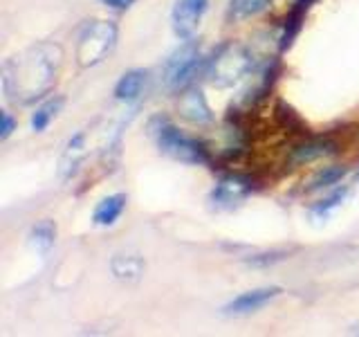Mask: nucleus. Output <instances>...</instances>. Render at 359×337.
<instances>
[{"label": "nucleus", "mask_w": 359, "mask_h": 337, "mask_svg": "<svg viewBox=\"0 0 359 337\" xmlns=\"http://www.w3.org/2000/svg\"><path fill=\"white\" fill-rule=\"evenodd\" d=\"M117 25L110 20H93L76 39V63L93 67L101 63L117 45Z\"/></svg>", "instance_id": "nucleus-3"}, {"label": "nucleus", "mask_w": 359, "mask_h": 337, "mask_svg": "<svg viewBox=\"0 0 359 337\" xmlns=\"http://www.w3.org/2000/svg\"><path fill=\"white\" fill-rule=\"evenodd\" d=\"M54 241H56V225L52 220H48V218L36 223L32 227V232H29V243L43 254L54 245Z\"/></svg>", "instance_id": "nucleus-15"}, {"label": "nucleus", "mask_w": 359, "mask_h": 337, "mask_svg": "<svg viewBox=\"0 0 359 337\" xmlns=\"http://www.w3.org/2000/svg\"><path fill=\"white\" fill-rule=\"evenodd\" d=\"M86 135L83 133H76L74 138L70 140L65 149V155H63V171L65 173H74L76 164L81 162V157L86 155Z\"/></svg>", "instance_id": "nucleus-19"}, {"label": "nucleus", "mask_w": 359, "mask_h": 337, "mask_svg": "<svg viewBox=\"0 0 359 337\" xmlns=\"http://www.w3.org/2000/svg\"><path fill=\"white\" fill-rule=\"evenodd\" d=\"M346 168L344 166H325L321 171L312 178V183L308 187V191H321V189H330L334 185H339L346 178Z\"/></svg>", "instance_id": "nucleus-17"}, {"label": "nucleus", "mask_w": 359, "mask_h": 337, "mask_svg": "<svg viewBox=\"0 0 359 337\" xmlns=\"http://www.w3.org/2000/svg\"><path fill=\"white\" fill-rule=\"evenodd\" d=\"M59 63L61 50L56 45H39V48H32L25 54L16 56L14 61L5 65L7 95L20 104L41 99L54 86Z\"/></svg>", "instance_id": "nucleus-1"}, {"label": "nucleus", "mask_w": 359, "mask_h": 337, "mask_svg": "<svg viewBox=\"0 0 359 337\" xmlns=\"http://www.w3.org/2000/svg\"><path fill=\"white\" fill-rule=\"evenodd\" d=\"M16 128V119L9 115L7 110H3V115H0V140H9V135L14 133Z\"/></svg>", "instance_id": "nucleus-21"}, {"label": "nucleus", "mask_w": 359, "mask_h": 337, "mask_svg": "<svg viewBox=\"0 0 359 337\" xmlns=\"http://www.w3.org/2000/svg\"><path fill=\"white\" fill-rule=\"evenodd\" d=\"M346 196H348V187L334 189L328 198H323V200H319V202H317V205H312L310 213H312L314 218L325 220V218H328L337 207H341V202L346 200Z\"/></svg>", "instance_id": "nucleus-18"}, {"label": "nucleus", "mask_w": 359, "mask_h": 337, "mask_svg": "<svg viewBox=\"0 0 359 337\" xmlns=\"http://www.w3.org/2000/svg\"><path fill=\"white\" fill-rule=\"evenodd\" d=\"M63 104H65V99H63V97H54V99H48V101H45V104H41L36 110L32 112V119H29L32 131H34V133H43L45 128L50 126V121L61 112Z\"/></svg>", "instance_id": "nucleus-14"}, {"label": "nucleus", "mask_w": 359, "mask_h": 337, "mask_svg": "<svg viewBox=\"0 0 359 337\" xmlns=\"http://www.w3.org/2000/svg\"><path fill=\"white\" fill-rule=\"evenodd\" d=\"M110 272L119 281L135 284L144 275V258L140 254H115L110 261Z\"/></svg>", "instance_id": "nucleus-13"}, {"label": "nucleus", "mask_w": 359, "mask_h": 337, "mask_svg": "<svg viewBox=\"0 0 359 337\" xmlns=\"http://www.w3.org/2000/svg\"><path fill=\"white\" fill-rule=\"evenodd\" d=\"M269 5V0H229V9L227 14L231 20H247Z\"/></svg>", "instance_id": "nucleus-16"}, {"label": "nucleus", "mask_w": 359, "mask_h": 337, "mask_svg": "<svg viewBox=\"0 0 359 337\" xmlns=\"http://www.w3.org/2000/svg\"><path fill=\"white\" fill-rule=\"evenodd\" d=\"M180 115L187 121L198 124V126H207L213 121L211 106L207 104V97L202 95L200 88H187L182 97H180Z\"/></svg>", "instance_id": "nucleus-9"}, {"label": "nucleus", "mask_w": 359, "mask_h": 337, "mask_svg": "<svg viewBox=\"0 0 359 337\" xmlns=\"http://www.w3.org/2000/svg\"><path fill=\"white\" fill-rule=\"evenodd\" d=\"M101 5L104 7H108V9H115V11H126V9H130L137 0H99Z\"/></svg>", "instance_id": "nucleus-22"}, {"label": "nucleus", "mask_w": 359, "mask_h": 337, "mask_svg": "<svg viewBox=\"0 0 359 337\" xmlns=\"http://www.w3.org/2000/svg\"><path fill=\"white\" fill-rule=\"evenodd\" d=\"M283 258H285V252H269V254H256L247 263L256 267H265V265H274L276 261H283Z\"/></svg>", "instance_id": "nucleus-20"}, {"label": "nucleus", "mask_w": 359, "mask_h": 337, "mask_svg": "<svg viewBox=\"0 0 359 337\" xmlns=\"http://www.w3.org/2000/svg\"><path fill=\"white\" fill-rule=\"evenodd\" d=\"M256 70L254 54L245 48V45L229 43L216 54V59L209 65V81L216 86H233L241 79L250 77Z\"/></svg>", "instance_id": "nucleus-4"}, {"label": "nucleus", "mask_w": 359, "mask_h": 337, "mask_svg": "<svg viewBox=\"0 0 359 337\" xmlns=\"http://www.w3.org/2000/svg\"><path fill=\"white\" fill-rule=\"evenodd\" d=\"M357 180H359V171H357Z\"/></svg>", "instance_id": "nucleus-23"}, {"label": "nucleus", "mask_w": 359, "mask_h": 337, "mask_svg": "<svg viewBox=\"0 0 359 337\" xmlns=\"http://www.w3.org/2000/svg\"><path fill=\"white\" fill-rule=\"evenodd\" d=\"M200 65V45L194 39H187L180 48L168 56L162 67V84L166 90L177 93L187 90Z\"/></svg>", "instance_id": "nucleus-5"}, {"label": "nucleus", "mask_w": 359, "mask_h": 337, "mask_svg": "<svg viewBox=\"0 0 359 337\" xmlns=\"http://www.w3.org/2000/svg\"><path fill=\"white\" fill-rule=\"evenodd\" d=\"M337 151L339 149H337V144L330 140H310V142H303L292 149L290 162L292 164H310L314 160H321V157L334 155Z\"/></svg>", "instance_id": "nucleus-10"}, {"label": "nucleus", "mask_w": 359, "mask_h": 337, "mask_svg": "<svg viewBox=\"0 0 359 337\" xmlns=\"http://www.w3.org/2000/svg\"><path fill=\"white\" fill-rule=\"evenodd\" d=\"M209 9V0H177L171 11V25L177 39H194Z\"/></svg>", "instance_id": "nucleus-7"}, {"label": "nucleus", "mask_w": 359, "mask_h": 337, "mask_svg": "<svg viewBox=\"0 0 359 337\" xmlns=\"http://www.w3.org/2000/svg\"><path fill=\"white\" fill-rule=\"evenodd\" d=\"M278 286H267V288H254V290H247L243 295H238L236 299H231L227 306L222 308L224 315H250L265 308L267 303H272L278 295H280Z\"/></svg>", "instance_id": "nucleus-8"}, {"label": "nucleus", "mask_w": 359, "mask_h": 337, "mask_svg": "<svg viewBox=\"0 0 359 337\" xmlns=\"http://www.w3.org/2000/svg\"><path fill=\"white\" fill-rule=\"evenodd\" d=\"M126 209V196L123 194H112L106 196L104 200H99V205L93 211V223L97 227H112L119 216Z\"/></svg>", "instance_id": "nucleus-12"}, {"label": "nucleus", "mask_w": 359, "mask_h": 337, "mask_svg": "<svg viewBox=\"0 0 359 337\" xmlns=\"http://www.w3.org/2000/svg\"><path fill=\"white\" fill-rule=\"evenodd\" d=\"M252 191H254V185L250 178L231 173V176H224L218 180V185L213 187L209 194V202L216 209H233V207L243 205Z\"/></svg>", "instance_id": "nucleus-6"}, {"label": "nucleus", "mask_w": 359, "mask_h": 337, "mask_svg": "<svg viewBox=\"0 0 359 337\" xmlns=\"http://www.w3.org/2000/svg\"><path fill=\"white\" fill-rule=\"evenodd\" d=\"M149 135L157 144V149L177 162H182V164H207L209 162L205 146L196 138H191V135L180 131L168 117H162V115L153 117L149 121Z\"/></svg>", "instance_id": "nucleus-2"}, {"label": "nucleus", "mask_w": 359, "mask_h": 337, "mask_svg": "<svg viewBox=\"0 0 359 337\" xmlns=\"http://www.w3.org/2000/svg\"><path fill=\"white\" fill-rule=\"evenodd\" d=\"M146 81H149V72L146 70H128L123 72L121 79L115 86V99L123 101V104H133L137 101L146 88Z\"/></svg>", "instance_id": "nucleus-11"}]
</instances>
